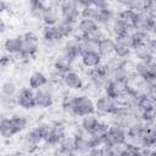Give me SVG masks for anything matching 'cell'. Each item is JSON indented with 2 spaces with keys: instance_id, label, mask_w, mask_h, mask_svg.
I'll list each match as a JSON object with an SVG mask.
<instances>
[{
  "instance_id": "277c9868",
  "label": "cell",
  "mask_w": 156,
  "mask_h": 156,
  "mask_svg": "<svg viewBox=\"0 0 156 156\" xmlns=\"http://www.w3.org/2000/svg\"><path fill=\"white\" fill-rule=\"evenodd\" d=\"M105 88H106V95L113 100L127 96V94L130 90V87L128 84V78L108 79L105 84Z\"/></svg>"
},
{
  "instance_id": "6da1fadb",
  "label": "cell",
  "mask_w": 156,
  "mask_h": 156,
  "mask_svg": "<svg viewBox=\"0 0 156 156\" xmlns=\"http://www.w3.org/2000/svg\"><path fill=\"white\" fill-rule=\"evenodd\" d=\"M50 128H51L50 123H41L35 128H33L29 133H27V135L23 139V149L28 152L35 151L38 145L41 141H44V139L49 134Z\"/></svg>"
},
{
  "instance_id": "d590c367",
  "label": "cell",
  "mask_w": 156,
  "mask_h": 156,
  "mask_svg": "<svg viewBox=\"0 0 156 156\" xmlns=\"http://www.w3.org/2000/svg\"><path fill=\"white\" fill-rule=\"evenodd\" d=\"M90 4H91V6H94L96 9H107L108 7L107 0H90Z\"/></svg>"
},
{
  "instance_id": "603a6c76",
  "label": "cell",
  "mask_w": 156,
  "mask_h": 156,
  "mask_svg": "<svg viewBox=\"0 0 156 156\" xmlns=\"http://www.w3.org/2000/svg\"><path fill=\"white\" fill-rule=\"evenodd\" d=\"M4 48L9 54H20L22 49V35L6 39L4 43Z\"/></svg>"
},
{
  "instance_id": "30bf717a",
  "label": "cell",
  "mask_w": 156,
  "mask_h": 156,
  "mask_svg": "<svg viewBox=\"0 0 156 156\" xmlns=\"http://www.w3.org/2000/svg\"><path fill=\"white\" fill-rule=\"evenodd\" d=\"M154 28H155V17L152 15H150L147 11L136 12L134 29L145 30L149 33L150 30H154Z\"/></svg>"
},
{
  "instance_id": "ffe728a7",
  "label": "cell",
  "mask_w": 156,
  "mask_h": 156,
  "mask_svg": "<svg viewBox=\"0 0 156 156\" xmlns=\"http://www.w3.org/2000/svg\"><path fill=\"white\" fill-rule=\"evenodd\" d=\"M113 46H115V40L108 37H102L96 43V50L101 55V57L111 55L113 52Z\"/></svg>"
},
{
  "instance_id": "8d00e7d4",
  "label": "cell",
  "mask_w": 156,
  "mask_h": 156,
  "mask_svg": "<svg viewBox=\"0 0 156 156\" xmlns=\"http://www.w3.org/2000/svg\"><path fill=\"white\" fill-rule=\"evenodd\" d=\"M6 10H9V4L5 0H0V13L5 12Z\"/></svg>"
},
{
  "instance_id": "9c48e42d",
  "label": "cell",
  "mask_w": 156,
  "mask_h": 156,
  "mask_svg": "<svg viewBox=\"0 0 156 156\" xmlns=\"http://www.w3.org/2000/svg\"><path fill=\"white\" fill-rule=\"evenodd\" d=\"M132 50L134 51L135 56L143 61V62H150L154 61V52H155V41L154 39H151L149 43L145 44H139L132 48Z\"/></svg>"
},
{
  "instance_id": "d6a6232c",
  "label": "cell",
  "mask_w": 156,
  "mask_h": 156,
  "mask_svg": "<svg viewBox=\"0 0 156 156\" xmlns=\"http://www.w3.org/2000/svg\"><path fill=\"white\" fill-rule=\"evenodd\" d=\"M113 52H115L118 57L124 58V57H128V56L130 55V52H132V48H129V46H127V45H124V44L118 43V41L115 40Z\"/></svg>"
},
{
  "instance_id": "4316f807",
  "label": "cell",
  "mask_w": 156,
  "mask_h": 156,
  "mask_svg": "<svg viewBox=\"0 0 156 156\" xmlns=\"http://www.w3.org/2000/svg\"><path fill=\"white\" fill-rule=\"evenodd\" d=\"M58 152L65 155L74 154V138L73 136H63V139L58 143Z\"/></svg>"
},
{
  "instance_id": "44dd1931",
  "label": "cell",
  "mask_w": 156,
  "mask_h": 156,
  "mask_svg": "<svg viewBox=\"0 0 156 156\" xmlns=\"http://www.w3.org/2000/svg\"><path fill=\"white\" fill-rule=\"evenodd\" d=\"M48 84V77L43 73V72H33L29 77V88L33 90H38L41 89L44 85Z\"/></svg>"
},
{
  "instance_id": "d4e9b609",
  "label": "cell",
  "mask_w": 156,
  "mask_h": 156,
  "mask_svg": "<svg viewBox=\"0 0 156 156\" xmlns=\"http://www.w3.org/2000/svg\"><path fill=\"white\" fill-rule=\"evenodd\" d=\"M74 154H88L90 150L89 138L83 135H74Z\"/></svg>"
},
{
  "instance_id": "cb8c5ba5",
  "label": "cell",
  "mask_w": 156,
  "mask_h": 156,
  "mask_svg": "<svg viewBox=\"0 0 156 156\" xmlns=\"http://www.w3.org/2000/svg\"><path fill=\"white\" fill-rule=\"evenodd\" d=\"M99 118L94 115V113H91V115H87V116H83V118H82V128L84 129V132L87 133V134H91L93 132H94V129L96 128V126L99 124Z\"/></svg>"
},
{
  "instance_id": "83f0119b",
  "label": "cell",
  "mask_w": 156,
  "mask_h": 156,
  "mask_svg": "<svg viewBox=\"0 0 156 156\" xmlns=\"http://www.w3.org/2000/svg\"><path fill=\"white\" fill-rule=\"evenodd\" d=\"M117 18L121 20L122 22H124L128 27L134 28V23H135V18H136V12L133 11V10H130L129 7H127L126 10L121 11L117 15Z\"/></svg>"
},
{
  "instance_id": "ac0fdd59",
  "label": "cell",
  "mask_w": 156,
  "mask_h": 156,
  "mask_svg": "<svg viewBox=\"0 0 156 156\" xmlns=\"http://www.w3.org/2000/svg\"><path fill=\"white\" fill-rule=\"evenodd\" d=\"M34 101H35V107L46 108L52 105V95L48 90L38 89L37 91H34Z\"/></svg>"
},
{
  "instance_id": "4dcf8cb0",
  "label": "cell",
  "mask_w": 156,
  "mask_h": 156,
  "mask_svg": "<svg viewBox=\"0 0 156 156\" xmlns=\"http://www.w3.org/2000/svg\"><path fill=\"white\" fill-rule=\"evenodd\" d=\"M99 12L100 9H96L94 6H88V7H83L80 11V18H87V20H93L98 23V18H99Z\"/></svg>"
},
{
  "instance_id": "7402d4cb",
  "label": "cell",
  "mask_w": 156,
  "mask_h": 156,
  "mask_svg": "<svg viewBox=\"0 0 156 156\" xmlns=\"http://www.w3.org/2000/svg\"><path fill=\"white\" fill-rule=\"evenodd\" d=\"M18 134L11 118H2L0 119V136L2 138H11Z\"/></svg>"
},
{
  "instance_id": "7c38bea8",
  "label": "cell",
  "mask_w": 156,
  "mask_h": 156,
  "mask_svg": "<svg viewBox=\"0 0 156 156\" xmlns=\"http://www.w3.org/2000/svg\"><path fill=\"white\" fill-rule=\"evenodd\" d=\"M17 104L23 108H34L35 101H34V90L30 88H22L16 96Z\"/></svg>"
},
{
  "instance_id": "e0dca14e",
  "label": "cell",
  "mask_w": 156,
  "mask_h": 156,
  "mask_svg": "<svg viewBox=\"0 0 156 156\" xmlns=\"http://www.w3.org/2000/svg\"><path fill=\"white\" fill-rule=\"evenodd\" d=\"M62 77V82L65 83L66 87L71 88V89H82L83 87V80L80 78V76L78 73H76L74 71H68L65 72L63 74H61Z\"/></svg>"
},
{
  "instance_id": "7a4b0ae2",
  "label": "cell",
  "mask_w": 156,
  "mask_h": 156,
  "mask_svg": "<svg viewBox=\"0 0 156 156\" xmlns=\"http://www.w3.org/2000/svg\"><path fill=\"white\" fill-rule=\"evenodd\" d=\"M65 106L73 115H76L78 117H83V116L91 115V113L95 112V105H94L93 100L89 96H85V95L71 98Z\"/></svg>"
},
{
  "instance_id": "5b68a950",
  "label": "cell",
  "mask_w": 156,
  "mask_h": 156,
  "mask_svg": "<svg viewBox=\"0 0 156 156\" xmlns=\"http://www.w3.org/2000/svg\"><path fill=\"white\" fill-rule=\"evenodd\" d=\"M126 140H127V133L122 127L118 126L108 127L106 134L104 135V145L118 146L124 144Z\"/></svg>"
},
{
  "instance_id": "8992f818",
  "label": "cell",
  "mask_w": 156,
  "mask_h": 156,
  "mask_svg": "<svg viewBox=\"0 0 156 156\" xmlns=\"http://www.w3.org/2000/svg\"><path fill=\"white\" fill-rule=\"evenodd\" d=\"M39 49V38L34 33H24L22 35V49L20 55L22 57H32Z\"/></svg>"
},
{
  "instance_id": "9a60e30c",
  "label": "cell",
  "mask_w": 156,
  "mask_h": 156,
  "mask_svg": "<svg viewBox=\"0 0 156 156\" xmlns=\"http://www.w3.org/2000/svg\"><path fill=\"white\" fill-rule=\"evenodd\" d=\"M101 58L102 57L98 52V50H85V51H82V54H80L82 63L88 68H91V67L100 65Z\"/></svg>"
},
{
  "instance_id": "ab89813d",
  "label": "cell",
  "mask_w": 156,
  "mask_h": 156,
  "mask_svg": "<svg viewBox=\"0 0 156 156\" xmlns=\"http://www.w3.org/2000/svg\"><path fill=\"white\" fill-rule=\"evenodd\" d=\"M0 67H1V58H0Z\"/></svg>"
},
{
  "instance_id": "3957f363",
  "label": "cell",
  "mask_w": 156,
  "mask_h": 156,
  "mask_svg": "<svg viewBox=\"0 0 156 156\" xmlns=\"http://www.w3.org/2000/svg\"><path fill=\"white\" fill-rule=\"evenodd\" d=\"M78 0H62L60 2V18L67 21L69 23L77 24L80 20V10H79Z\"/></svg>"
},
{
  "instance_id": "f35d334b",
  "label": "cell",
  "mask_w": 156,
  "mask_h": 156,
  "mask_svg": "<svg viewBox=\"0 0 156 156\" xmlns=\"http://www.w3.org/2000/svg\"><path fill=\"white\" fill-rule=\"evenodd\" d=\"M117 2H119L121 5H123V6H129V4H130V0H117Z\"/></svg>"
},
{
  "instance_id": "f546056e",
  "label": "cell",
  "mask_w": 156,
  "mask_h": 156,
  "mask_svg": "<svg viewBox=\"0 0 156 156\" xmlns=\"http://www.w3.org/2000/svg\"><path fill=\"white\" fill-rule=\"evenodd\" d=\"M135 104H136L138 108H140V111H146V110L155 108L152 99H150L147 95H138L136 99H135Z\"/></svg>"
},
{
  "instance_id": "1f68e13d",
  "label": "cell",
  "mask_w": 156,
  "mask_h": 156,
  "mask_svg": "<svg viewBox=\"0 0 156 156\" xmlns=\"http://www.w3.org/2000/svg\"><path fill=\"white\" fill-rule=\"evenodd\" d=\"M152 1L155 0H130L128 7L135 12H141V11H146Z\"/></svg>"
},
{
  "instance_id": "d6986e66",
  "label": "cell",
  "mask_w": 156,
  "mask_h": 156,
  "mask_svg": "<svg viewBox=\"0 0 156 156\" xmlns=\"http://www.w3.org/2000/svg\"><path fill=\"white\" fill-rule=\"evenodd\" d=\"M43 38L49 44H54V43H57L61 39H63V37H62V34H61V32L56 24L45 26V28L43 29Z\"/></svg>"
},
{
  "instance_id": "f1b7e54d",
  "label": "cell",
  "mask_w": 156,
  "mask_h": 156,
  "mask_svg": "<svg viewBox=\"0 0 156 156\" xmlns=\"http://www.w3.org/2000/svg\"><path fill=\"white\" fill-rule=\"evenodd\" d=\"M102 37H105V34H104V32L101 30V28L99 26V27H96V28H94V29L82 34V40H87V41H91V43H98Z\"/></svg>"
},
{
  "instance_id": "e575fe53",
  "label": "cell",
  "mask_w": 156,
  "mask_h": 156,
  "mask_svg": "<svg viewBox=\"0 0 156 156\" xmlns=\"http://www.w3.org/2000/svg\"><path fill=\"white\" fill-rule=\"evenodd\" d=\"M46 1L48 0H29V4H30V9L33 11H37L40 16V12L41 10L46 6Z\"/></svg>"
},
{
  "instance_id": "52a82bcc",
  "label": "cell",
  "mask_w": 156,
  "mask_h": 156,
  "mask_svg": "<svg viewBox=\"0 0 156 156\" xmlns=\"http://www.w3.org/2000/svg\"><path fill=\"white\" fill-rule=\"evenodd\" d=\"M136 72L146 82V84H149L151 88L155 87V83H156V66H155L154 61H150V62L140 61L136 65Z\"/></svg>"
},
{
  "instance_id": "2e32d148",
  "label": "cell",
  "mask_w": 156,
  "mask_h": 156,
  "mask_svg": "<svg viewBox=\"0 0 156 156\" xmlns=\"http://www.w3.org/2000/svg\"><path fill=\"white\" fill-rule=\"evenodd\" d=\"M40 17L43 20V22L45 23V26H54L60 20V15H58V11L56 7L54 6H45L41 12H40Z\"/></svg>"
},
{
  "instance_id": "5bb4252c",
  "label": "cell",
  "mask_w": 156,
  "mask_h": 156,
  "mask_svg": "<svg viewBox=\"0 0 156 156\" xmlns=\"http://www.w3.org/2000/svg\"><path fill=\"white\" fill-rule=\"evenodd\" d=\"M65 128L61 126V124H52L51 126V129L49 132V134L46 135L45 138V143L48 145H52V146H56L58 145V143L63 139L65 136Z\"/></svg>"
},
{
  "instance_id": "74e56055",
  "label": "cell",
  "mask_w": 156,
  "mask_h": 156,
  "mask_svg": "<svg viewBox=\"0 0 156 156\" xmlns=\"http://www.w3.org/2000/svg\"><path fill=\"white\" fill-rule=\"evenodd\" d=\"M5 29H6V24L2 21V18H0V34H2L5 32Z\"/></svg>"
},
{
  "instance_id": "ba28073f",
  "label": "cell",
  "mask_w": 156,
  "mask_h": 156,
  "mask_svg": "<svg viewBox=\"0 0 156 156\" xmlns=\"http://www.w3.org/2000/svg\"><path fill=\"white\" fill-rule=\"evenodd\" d=\"M108 72H110V67L106 65H98L95 67H91L88 72L90 80L96 85V87H102L106 84L107 79H108Z\"/></svg>"
},
{
  "instance_id": "484cf974",
  "label": "cell",
  "mask_w": 156,
  "mask_h": 156,
  "mask_svg": "<svg viewBox=\"0 0 156 156\" xmlns=\"http://www.w3.org/2000/svg\"><path fill=\"white\" fill-rule=\"evenodd\" d=\"M72 63H73V61H71L68 57H66V56L62 54L61 56H58V57L55 60L54 67H55V69H56L58 73L63 74L65 72H68V71L72 69Z\"/></svg>"
},
{
  "instance_id": "4fadbf2b",
  "label": "cell",
  "mask_w": 156,
  "mask_h": 156,
  "mask_svg": "<svg viewBox=\"0 0 156 156\" xmlns=\"http://www.w3.org/2000/svg\"><path fill=\"white\" fill-rule=\"evenodd\" d=\"M80 54H82L80 41H78L76 39H69L65 44V46H63V55L66 57H68L71 61H74L78 57H80Z\"/></svg>"
},
{
  "instance_id": "8fae6325",
  "label": "cell",
  "mask_w": 156,
  "mask_h": 156,
  "mask_svg": "<svg viewBox=\"0 0 156 156\" xmlns=\"http://www.w3.org/2000/svg\"><path fill=\"white\" fill-rule=\"evenodd\" d=\"M116 100L111 99L110 96L105 95V96H100L96 102L94 104L95 105V111L100 112V113H113V115H117L119 112V107L116 105L115 102Z\"/></svg>"
},
{
  "instance_id": "836d02e7",
  "label": "cell",
  "mask_w": 156,
  "mask_h": 156,
  "mask_svg": "<svg viewBox=\"0 0 156 156\" xmlns=\"http://www.w3.org/2000/svg\"><path fill=\"white\" fill-rule=\"evenodd\" d=\"M1 91H2V94H4L5 96L11 98V96H13V95L16 94L17 87H16V84H15L13 82L7 80V82H5V83L1 85Z\"/></svg>"
}]
</instances>
